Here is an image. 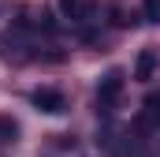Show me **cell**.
<instances>
[{
	"mask_svg": "<svg viewBox=\"0 0 160 157\" xmlns=\"http://www.w3.org/2000/svg\"><path fill=\"white\" fill-rule=\"evenodd\" d=\"M123 97V71H108V75L101 78V86H97V105H101V112H112L116 105H119Z\"/></svg>",
	"mask_w": 160,
	"mask_h": 157,
	"instance_id": "cell-1",
	"label": "cell"
},
{
	"mask_svg": "<svg viewBox=\"0 0 160 157\" xmlns=\"http://www.w3.org/2000/svg\"><path fill=\"white\" fill-rule=\"evenodd\" d=\"M30 105H34L38 112H48V116H60V112L67 109V97H63L60 90H52V86H38V90L30 94Z\"/></svg>",
	"mask_w": 160,
	"mask_h": 157,
	"instance_id": "cell-2",
	"label": "cell"
},
{
	"mask_svg": "<svg viewBox=\"0 0 160 157\" xmlns=\"http://www.w3.org/2000/svg\"><path fill=\"white\" fill-rule=\"evenodd\" d=\"M60 8H63V15L75 19V23H86V19L93 15V0H60Z\"/></svg>",
	"mask_w": 160,
	"mask_h": 157,
	"instance_id": "cell-3",
	"label": "cell"
},
{
	"mask_svg": "<svg viewBox=\"0 0 160 157\" xmlns=\"http://www.w3.org/2000/svg\"><path fill=\"white\" fill-rule=\"evenodd\" d=\"M157 75V52H138V64H134V78L138 82H149V78Z\"/></svg>",
	"mask_w": 160,
	"mask_h": 157,
	"instance_id": "cell-4",
	"label": "cell"
},
{
	"mask_svg": "<svg viewBox=\"0 0 160 157\" xmlns=\"http://www.w3.org/2000/svg\"><path fill=\"white\" fill-rule=\"evenodd\" d=\"M19 138V123L11 116H0V142H15Z\"/></svg>",
	"mask_w": 160,
	"mask_h": 157,
	"instance_id": "cell-5",
	"label": "cell"
},
{
	"mask_svg": "<svg viewBox=\"0 0 160 157\" xmlns=\"http://www.w3.org/2000/svg\"><path fill=\"white\" fill-rule=\"evenodd\" d=\"M145 15L149 19H160V0H145Z\"/></svg>",
	"mask_w": 160,
	"mask_h": 157,
	"instance_id": "cell-6",
	"label": "cell"
}]
</instances>
